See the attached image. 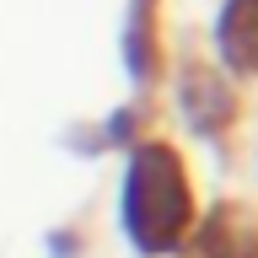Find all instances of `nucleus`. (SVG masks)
Returning a JSON list of instances; mask_svg holds the SVG:
<instances>
[{"mask_svg": "<svg viewBox=\"0 0 258 258\" xmlns=\"http://www.w3.org/2000/svg\"><path fill=\"white\" fill-rule=\"evenodd\" d=\"M124 231L140 253H172L194 215V194L188 172L177 161L172 145L145 140L129 151V172H124Z\"/></svg>", "mask_w": 258, "mask_h": 258, "instance_id": "nucleus-1", "label": "nucleus"}, {"mask_svg": "<svg viewBox=\"0 0 258 258\" xmlns=\"http://www.w3.org/2000/svg\"><path fill=\"white\" fill-rule=\"evenodd\" d=\"M215 43L231 70H258V0H226L215 22Z\"/></svg>", "mask_w": 258, "mask_h": 258, "instance_id": "nucleus-2", "label": "nucleus"}]
</instances>
